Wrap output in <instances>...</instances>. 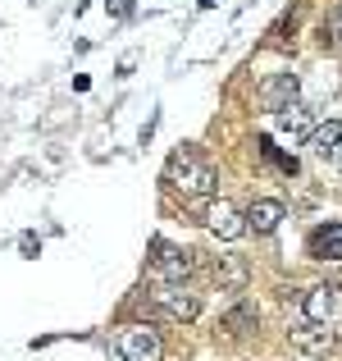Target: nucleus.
Segmentation results:
<instances>
[{
  "label": "nucleus",
  "mask_w": 342,
  "mask_h": 361,
  "mask_svg": "<svg viewBox=\"0 0 342 361\" xmlns=\"http://www.w3.org/2000/svg\"><path fill=\"white\" fill-rule=\"evenodd\" d=\"M165 183L178 188L187 202H210L215 188H220V174H215V165L196 147H178L165 165Z\"/></svg>",
  "instance_id": "obj_1"
},
{
  "label": "nucleus",
  "mask_w": 342,
  "mask_h": 361,
  "mask_svg": "<svg viewBox=\"0 0 342 361\" xmlns=\"http://www.w3.org/2000/svg\"><path fill=\"white\" fill-rule=\"evenodd\" d=\"M151 311L160 320H196L201 316V293H192L187 283H160L151 288Z\"/></svg>",
  "instance_id": "obj_2"
},
{
  "label": "nucleus",
  "mask_w": 342,
  "mask_h": 361,
  "mask_svg": "<svg viewBox=\"0 0 342 361\" xmlns=\"http://www.w3.org/2000/svg\"><path fill=\"white\" fill-rule=\"evenodd\" d=\"M192 256L196 252H183V247L156 238V243H151V274H156L160 283H187V279H192V270H196Z\"/></svg>",
  "instance_id": "obj_3"
},
{
  "label": "nucleus",
  "mask_w": 342,
  "mask_h": 361,
  "mask_svg": "<svg viewBox=\"0 0 342 361\" xmlns=\"http://www.w3.org/2000/svg\"><path fill=\"white\" fill-rule=\"evenodd\" d=\"M114 353L123 361H160L165 357V338L151 325H123L119 334H114Z\"/></svg>",
  "instance_id": "obj_4"
},
{
  "label": "nucleus",
  "mask_w": 342,
  "mask_h": 361,
  "mask_svg": "<svg viewBox=\"0 0 342 361\" xmlns=\"http://www.w3.org/2000/svg\"><path fill=\"white\" fill-rule=\"evenodd\" d=\"M297 320H310V325H338L342 320V283H315L310 293H301Z\"/></svg>",
  "instance_id": "obj_5"
},
{
  "label": "nucleus",
  "mask_w": 342,
  "mask_h": 361,
  "mask_svg": "<svg viewBox=\"0 0 342 361\" xmlns=\"http://www.w3.org/2000/svg\"><path fill=\"white\" fill-rule=\"evenodd\" d=\"M205 229L224 243H237L246 233V211H237L228 197H210V202H205Z\"/></svg>",
  "instance_id": "obj_6"
},
{
  "label": "nucleus",
  "mask_w": 342,
  "mask_h": 361,
  "mask_svg": "<svg viewBox=\"0 0 342 361\" xmlns=\"http://www.w3.org/2000/svg\"><path fill=\"white\" fill-rule=\"evenodd\" d=\"M306 147H310V156H315L319 165H334L342 156V119H319L315 128L306 133Z\"/></svg>",
  "instance_id": "obj_7"
},
{
  "label": "nucleus",
  "mask_w": 342,
  "mask_h": 361,
  "mask_svg": "<svg viewBox=\"0 0 342 361\" xmlns=\"http://www.w3.org/2000/svg\"><path fill=\"white\" fill-rule=\"evenodd\" d=\"M306 256L310 261H342V220L315 224L306 238Z\"/></svg>",
  "instance_id": "obj_8"
},
{
  "label": "nucleus",
  "mask_w": 342,
  "mask_h": 361,
  "mask_svg": "<svg viewBox=\"0 0 342 361\" xmlns=\"http://www.w3.org/2000/svg\"><path fill=\"white\" fill-rule=\"evenodd\" d=\"M297 92H301V78L292 69L288 73H274V78L260 87V106L270 110V115H279V110H288L292 101H297Z\"/></svg>",
  "instance_id": "obj_9"
},
{
  "label": "nucleus",
  "mask_w": 342,
  "mask_h": 361,
  "mask_svg": "<svg viewBox=\"0 0 342 361\" xmlns=\"http://www.w3.org/2000/svg\"><path fill=\"white\" fill-rule=\"evenodd\" d=\"M288 338L301 348V353H310V357H329V348H334V325H310V320H297V325L288 329Z\"/></svg>",
  "instance_id": "obj_10"
},
{
  "label": "nucleus",
  "mask_w": 342,
  "mask_h": 361,
  "mask_svg": "<svg viewBox=\"0 0 342 361\" xmlns=\"http://www.w3.org/2000/svg\"><path fill=\"white\" fill-rule=\"evenodd\" d=\"M283 224V202H274V197H255L251 206H246V233H274Z\"/></svg>",
  "instance_id": "obj_11"
},
{
  "label": "nucleus",
  "mask_w": 342,
  "mask_h": 361,
  "mask_svg": "<svg viewBox=\"0 0 342 361\" xmlns=\"http://www.w3.org/2000/svg\"><path fill=\"white\" fill-rule=\"evenodd\" d=\"M255 320H260V311H255V302H246V298H237L233 307L224 311V320H220V329H224V338H246L255 329Z\"/></svg>",
  "instance_id": "obj_12"
},
{
  "label": "nucleus",
  "mask_w": 342,
  "mask_h": 361,
  "mask_svg": "<svg viewBox=\"0 0 342 361\" xmlns=\"http://www.w3.org/2000/svg\"><path fill=\"white\" fill-rule=\"evenodd\" d=\"M205 270H210V279L220 283V293H242L246 288V261L242 256H215Z\"/></svg>",
  "instance_id": "obj_13"
},
{
  "label": "nucleus",
  "mask_w": 342,
  "mask_h": 361,
  "mask_svg": "<svg viewBox=\"0 0 342 361\" xmlns=\"http://www.w3.org/2000/svg\"><path fill=\"white\" fill-rule=\"evenodd\" d=\"M274 123H279V133H292V137H297V133H310V128H315V123H310V110H306V106H297V101H292L288 110H279V115H274Z\"/></svg>",
  "instance_id": "obj_14"
},
{
  "label": "nucleus",
  "mask_w": 342,
  "mask_h": 361,
  "mask_svg": "<svg viewBox=\"0 0 342 361\" xmlns=\"http://www.w3.org/2000/svg\"><path fill=\"white\" fill-rule=\"evenodd\" d=\"M255 147H260V156H265V160H274V165H279L283 174H297V160H292V156H283V151L274 147L270 137H260V142H255Z\"/></svg>",
  "instance_id": "obj_15"
},
{
  "label": "nucleus",
  "mask_w": 342,
  "mask_h": 361,
  "mask_svg": "<svg viewBox=\"0 0 342 361\" xmlns=\"http://www.w3.org/2000/svg\"><path fill=\"white\" fill-rule=\"evenodd\" d=\"M329 42H334L338 51H342V5L334 9V14H329Z\"/></svg>",
  "instance_id": "obj_16"
}]
</instances>
